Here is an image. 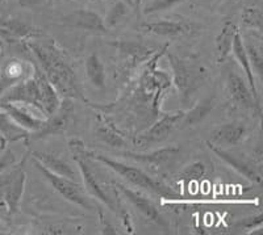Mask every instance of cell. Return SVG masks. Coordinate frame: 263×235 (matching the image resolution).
I'll list each match as a JSON object with an SVG mask.
<instances>
[{
    "label": "cell",
    "mask_w": 263,
    "mask_h": 235,
    "mask_svg": "<svg viewBox=\"0 0 263 235\" xmlns=\"http://www.w3.org/2000/svg\"><path fill=\"white\" fill-rule=\"evenodd\" d=\"M95 133L96 137L99 140H102L103 142L109 145L112 147H126L128 146V142L124 140L121 135L116 133L114 128L111 125H108L107 122L103 121L102 117H98V121H96L95 126Z\"/></svg>",
    "instance_id": "cb8c5ba5"
},
{
    "label": "cell",
    "mask_w": 263,
    "mask_h": 235,
    "mask_svg": "<svg viewBox=\"0 0 263 235\" xmlns=\"http://www.w3.org/2000/svg\"><path fill=\"white\" fill-rule=\"evenodd\" d=\"M25 183H27V175L21 167H12V173L4 188L2 200L4 201L8 210L9 216H13L18 210L21 203V197L25 191Z\"/></svg>",
    "instance_id": "8fae6325"
},
{
    "label": "cell",
    "mask_w": 263,
    "mask_h": 235,
    "mask_svg": "<svg viewBox=\"0 0 263 235\" xmlns=\"http://www.w3.org/2000/svg\"><path fill=\"white\" fill-rule=\"evenodd\" d=\"M86 155L91 159V161H98L100 162V163L105 164V167H108L109 170H112L114 172H116L117 175H120L123 179H125L126 182L130 183V184L135 185V187L145 189V191H149L152 192V193H156L158 194V196L164 197V199H180V194L178 193V192L174 191L173 188L163 184V183L158 182L156 179H153L149 173L145 172V171L141 170V168H138V167L129 166V164L123 163V162L115 161V159L109 158L107 155L96 154V152L90 151V150H87Z\"/></svg>",
    "instance_id": "7a4b0ae2"
},
{
    "label": "cell",
    "mask_w": 263,
    "mask_h": 235,
    "mask_svg": "<svg viewBox=\"0 0 263 235\" xmlns=\"http://www.w3.org/2000/svg\"><path fill=\"white\" fill-rule=\"evenodd\" d=\"M227 89L229 100L233 104V107L242 110L255 112L259 116L260 104L255 100L253 93H251L248 82L243 81V77L236 70H230L229 74H228Z\"/></svg>",
    "instance_id": "8992f818"
},
{
    "label": "cell",
    "mask_w": 263,
    "mask_h": 235,
    "mask_svg": "<svg viewBox=\"0 0 263 235\" xmlns=\"http://www.w3.org/2000/svg\"><path fill=\"white\" fill-rule=\"evenodd\" d=\"M128 8L129 6L126 3H124L123 0L116 2V4L112 7V9L109 11V13H108L107 17H105L104 20V24L107 25V28L116 25L117 23L128 13Z\"/></svg>",
    "instance_id": "4316f807"
},
{
    "label": "cell",
    "mask_w": 263,
    "mask_h": 235,
    "mask_svg": "<svg viewBox=\"0 0 263 235\" xmlns=\"http://www.w3.org/2000/svg\"><path fill=\"white\" fill-rule=\"evenodd\" d=\"M3 30H6L8 34L15 37H39L41 36V33L36 29V28L30 27V25L24 24L18 20H9L4 23Z\"/></svg>",
    "instance_id": "d4e9b609"
},
{
    "label": "cell",
    "mask_w": 263,
    "mask_h": 235,
    "mask_svg": "<svg viewBox=\"0 0 263 235\" xmlns=\"http://www.w3.org/2000/svg\"><path fill=\"white\" fill-rule=\"evenodd\" d=\"M141 30L147 34L162 37H180L189 36L195 30L194 25L184 21H153L141 25Z\"/></svg>",
    "instance_id": "9a60e30c"
},
{
    "label": "cell",
    "mask_w": 263,
    "mask_h": 235,
    "mask_svg": "<svg viewBox=\"0 0 263 235\" xmlns=\"http://www.w3.org/2000/svg\"><path fill=\"white\" fill-rule=\"evenodd\" d=\"M0 107L6 110L7 114H8L18 126H21V128L25 129L27 131H32V133L33 131L39 130L42 126V124H44V120H45L33 113V107H29V105H20L17 104V103L0 102ZM33 109H36V108H33ZM40 113H41V112H40Z\"/></svg>",
    "instance_id": "4fadbf2b"
},
{
    "label": "cell",
    "mask_w": 263,
    "mask_h": 235,
    "mask_svg": "<svg viewBox=\"0 0 263 235\" xmlns=\"http://www.w3.org/2000/svg\"><path fill=\"white\" fill-rule=\"evenodd\" d=\"M69 146L72 152V156H74L75 163H77V166L79 168L81 178L83 180L87 192L92 197L98 199L99 201H102L103 204H105L112 211H115V213H117L120 216H123L124 221H125V209L120 204V201H117L116 199H112L105 192L103 185L98 180V176H96L95 171L92 170V167L90 164V158L86 155V145L79 140H71L69 143Z\"/></svg>",
    "instance_id": "277c9868"
},
{
    "label": "cell",
    "mask_w": 263,
    "mask_h": 235,
    "mask_svg": "<svg viewBox=\"0 0 263 235\" xmlns=\"http://www.w3.org/2000/svg\"><path fill=\"white\" fill-rule=\"evenodd\" d=\"M16 164V155L11 149H6V151L0 155V173L9 170Z\"/></svg>",
    "instance_id": "4dcf8cb0"
},
{
    "label": "cell",
    "mask_w": 263,
    "mask_h": 235,
    "mask_svg": "<svg viewBox=\"0 0 263 235\" xmlns=\"http://www.w3.org/2000/svg\"><path fill=\"white\" fill-rule=\"evenodd\" d=\"M230 53L234 55V60L238 62L239 67L245 71L249 88H250L251 93H253L255 100L260 104L259 95H258V89H257V83H255L254 72H253V69H251L250 61H249L248 53H246V49H245V40H243L242 34H241L239 30H237L236 36H234L233 46H232V51H230Z\"/></svg>",
    "instance_id": "ac0fdd59"
},
{
    "label": "cell",
    "mask_w": 263,
    "mask_h": 235,
    "mask_svg": "<svg viewBox=\"0 0 263 235\" xmlns=\"http://www.w3.org/2000/svg\"><path fill=\"white\" fill-rule=\"evenodd\" d=\"M179 152V147L177 146H168L163 147V149L154 150L152 152H125L124 156L136 161L138 163L144 164V166L149 167V170L158 172L159 170L164 168L166 164L170 163L177 154Z\"/></svg>",
    "instance_id": "7c38bea8"
},
{
    "label": "cell",
    "mask_w": 263,
    "mask_h": 235,
    "mask_svg": "<svg viewBox=\"0 0 263 235\" xmlns=\"http://www.w3.org/2000/svg\"><path fill=\"white\" fill-rule=\"evenodd\" d=\"M183 0H153L152 3L147 4L144 9V13L146 15H152L156 12H162V11H167V9L174 8L179 3H182Z\"/></svg>",
    "instance_id": "f546056e"
},
{
    "label": "cell",
    "mask_w": 263,
    "mask_h": 235,
    "mask_svg": "<svg viewBox=\"0 0 263 235\" xmlns=\"http://www.w3.org/2000/svg\"><path fill=\"white\" fill-rule=\"evenodd\" d=\"M210 141L216 146H237L248 135V128L243 122L233 121L218 125L211 131Z\"/></svg>",
    "instance_id": "30bf717a"
},
{
    "label": "cell",
    "mask_w": 263,
    "mask_h": 235,
    "mask_svg": "<svg viewBox=\"0 0 263 235\" xmlns=\"http://www.w3.org/2000/svg\"><path fill=\"white\" fill-rule=\"evenodd\" d=\"M262 221L263 216L259 211L257 216H253V217L243 218V220L238 221V222H237V226L243 227V229L246 230H254L255 227H262Z\"/></svg>",
    "instance_id": "1f68e13d"
},
{
    "label": "cell",
    "mask_w": 263,
    "mask_h": 235,
    "mask_svg": "<svg viewBox=\"0 0 263 235\" xmlns=\"http://www.w3.org/2000/svg\"><path fill=\"white\" fill-rule=\"evenodd\" d=\"M115 188H117L121 193L125 196V199L128 200L132 205L135 206L141 214L144 216L145 218H147L152 222L157 223L158 226L162 227H167V222L164 221V218L162 217L161 213L158 211L157 206L147 199L146 196H144L140 192L132 189V188H128L126 185L120 184V183H114Z\"/></svg>",
    "instance_id": "9c48e42d"
},
{
    "label": "cell",
    "mask_w": 263,
    "mask_h": 235,
    "mask_svg": "<svg viewBox=\"0 0 263 235\" xmlns=\"http://www.w3.org/2000/svg\"><path fill=\"white\" fill-rule=\"evenodd\" d=\"M84 67H86V76L88 82L98 89L105 88V81H107L105 67L98 54L91 53L87 57Z\"/></svg>",
    "instance_id": "44dd1931"
},
{
    "label": "cell",
    "mask_w": 263,
    "mask_h": 235,
    "mask_svg": "<svg viewBox=\"0 0 263 235\" xmlns=\"http://www.w3.org/2000/svg\"><path fill=\"white\" fill-rule=\"evenodd\" d=\"M33 159V158H32ZM33 163L36 166L37 170L40 171L44 178L48 180L49 184L61 194L65 200L70 201L74 205L79 206L82 209H86V210H93V204L91 203V200L84 194V192L82 191L81 187L77 184V182L74 180H70L67 178H63V176L55 175L51 171H49L48 168L42 166L39 161L33 159Z\"/></svg>",
    "instance_id": "5b68a950"
},
{
    "label": "cell",
    "mask_w": 263,
    "mask_h": 235,
    "mask_svg": "<svg viewBox=\"0 0 263 235\" xmlns=\"http://www.w3.org/2000/svg\"><path fill=\"white\" fill-rule=\"evenodd\" d=\"M204 173H205V167L200 162H196V163H192L191 166H189L185 170L182 171L180 176H182V180L185 183H194L197 182L199 179L203 178Z\"/></svg>",
    "instance_id": "83f0119b"
},
{
    "label": "cell",
    "mask_w": 263,
    "mask_h": 235,
    "mask_svg": "<svg viewBox=\"0 0 263 235\" xmlns=\"http://www.w3.org/2000/svg\"><path fill=\"white\" fill-rule=\"evenodd\" d=\"M245 49L248 53L249 61H250L251 69L253 72H257L259 77L262 76V66H263V55L262 49L257 44H251V42H245Z\"/></svg>",
    "instance_id": "484cf974"
},
{
    "label": "cell",
    "mask_w": 263,
    "mask_h": 235,
    "mask_svg": "<svg viewBox=\"0 0 263 235\" xmlns=\"http://www.w3.org/2000/svg\"><path fill=\"white\" fill-rule=\"evenodd\" d=\"M133 3H135V8H140L141 3H142V0H133Z\"/></svg>",
    "instance_id": "836d02e7"
},
{
    "label": "cell",
    "mask_w": 263,
    "mask_h": 235,
    "mask_svg": "<svg viewBox=\"0 0 263 235\" xmlns=\"http://www.w3.org/2000/svg\"><path fill=\"white\" fill-rule=\"evenodd\" d=\"M33 67L29 63L23 61L12 60L4 63L0 70V96L6 92L9 87L15 86L18 82L24 81L25 77L33 74Z\"/></svg>",
    "instance_id": "2e32d148"
},
{
    "label": "cell",
    "mask_w": 263,
    "mask_h": 235,
    "mask_svg": "<svg viewBox=\"0 0 263 235\" xmlns=\"http://www.w3.org/2000/svg\"><path fill=\"white\" fill-rule=\"evenodd\" d=\"M6 143H7V140L2 135V134H0V150L6 147Z\"/></svg>",
    "instance_id": "d6a6232c"
},
{
    "label": "cell",
    "mask_w": 263,
    "mask_h": 235,
    "mask_svg": "<svg viewBox=\"0 0 263 235\" xmlns=\"http://www.w3.org/2000/svg\"><path fill=\"white\" fill-rule=\"evenodd\" d=\"M237 27L232 21H227L222 27L221 32L216 37V51H217L218 62H224L229 57L232 46H233L234 36L237 33Z\"/></svg>",
    "instance_id": "7402d4cb"
},
{
    "label": "cell",
    "mask_w": 263,
    "mask_h": 235,
    "mask_svg": "<svg viewBox=\"0 0 263 235\" xmlns=\"http://www.w3.org/2000/svg\"><path fill=\"white\" fill-rule=\"evenodd\" d=\"M184 112H175V113L164 114L163 117L154 122L146 131L141 133L137 138V143L140 146H150L154 143L164 141L171 134V131L177 128L182 120Z\"/></svg>",
    "instance_id": "ba28073f"
},
{
    "label": "cell",
    "mask_w": 263,
    "mask_h": 235,
    "mask_svg": "<svg viewBox=\"0 0 263 235\" xmlns=\"http://www.w3.org/2000/svg\"><path fill=\"white\" fill-rule=\"evenodd\" d=\"M243 24L253 29H262V12L259 8H245L242 13Z\"/></svg>",
    "instance_id": "f1b7e54d"
},
{
    "label": "cell",
    "mask_w": 263,
    "mask_h": 235,
    "mask_svg": "<svg viewBox=\"0 0 263 235\" xmlns=\"http://www.w3.org/2000/svg\"><path fill=\"white\" fill-rule=\"evenodd\" d=\"M29 48L58 95L65 99H83L74 70L57 45L51 40H34L29 42Z\"/></svg>",
    "instance_id": "6da1fadb"
},
{
    "label": "cell",
    "mask_w": 263,
    "mask_h": 235,
    "mask_svg": "<svg viewBox=\"0 0 263 235\" xmlns=\"http://www.w3.org/2000/svg\"><path fill=\"white\" fill-rule=\"evenodd\" d=\"M67 102L61 104L60 109L55 112L51 116L46 117L44 120V124H42L41 128L37 131H33L32 140H40L42 137H46V135H51V134H60L63 133L69 125V119H70V105H67L69 103V99H66Z\"/></svg>",
    "instance_id": "e0dca14e"
},
{
    "label": "cell",
    "mask_w": 263,
    "mask_h": 235,
    "mask_svg": "<svg viewBox=\"0 0 263 235\" xmlns=\"http://www.w3.org/2000/svg\"><path fill=\"white\" fill-rule=\"evenodd\" d=\"M213 107H215V99H203L200 103H197L196 105H194L189 112L183 113V117L178 126H179L180 129H187L192 128V126H196L197 124H200V122L208 116V113L213 109Z\"/></svg>",
    "instance_id": "ffe728a7"
},
{
    "label": "cell",
    "mask_w": 263,
    "mask_h": 235,
    "mask_svg": "<svg viewBox=\"0 0 263 235\" xmlns=\"http://www.w3.org/2000/svg\"><path fill=\"white\" fill-rule=\"evenodd\" d=\"M0 134L8 142H16V141L25 140V138L29 137L28 135L29 131L18 126L2 107H0Z\"/></svg>",
    "instance_id": "603a6c76"
},
{
    "label": "cell",
    "mask_w": 263,
    "mask_h": 235,
    "mask_svg": "<svg viewBox=\"0 0 263 235\" xmlns=\"http://www.w3.org/2000/svg\"><path fill=\"white\" fill-rule=\"evenodd\" d=\"M206 145H208V149L221 159L224 163H227L228 166L232 167L233 170H236L239 175L245 176L248 180H250L251 183H255V184H260L262 182V173H260V167H258L254 162L249 161L248 158H241L239 155L234 154V152H230L229 150H225L224 147L216 146L213 143L208 142L206 141Z\"/></svg>",
    "instance_id": "52a82bcc"
},
{
    "label": "cell",
    "mask_w": 263,
    "mask_h": 235,
    "mask_svg": "<svg viewBox=\"0 0 263 235\" xmlns=\"http://www.w3.org/2000/svg\"><path fill=\"white\" fill-rule=\"evenodd\" d=\"M32 158L39 161L42 166L48 168L55 175L63 176L70 180L78 182V173L74 170V167L70 163L62 159L58 155L53 154V152H46V151H33Z\"/></svg>",
    "instance_id": "d6986e66"
},
{
    "label": "cell",
    "mask_w": 263,
    "mask_h": 235,
    "mask_svg": "<svg viewBox=\"0 0 263 235\" xmlns=\"http://www.w3.org/2000/svg\"><path fill=\"white\" fill-rule=\"evenodd\" d=\"M174 75V84L177 87L183 103H189L195 93L205 84L208 79V70L203 63L197 61L180 58L170 54L168 55Z\"/></svg>",
    "instance_id": "3957f363"
},
{
    "label": "cell",
    "mask_w": 263,
    "mask_h": 235,
    "mask_svg": "<svg viewBox=\"0 0 263 235\" xmlns=\"http://www.w3.org/2000/svg\"><path fill=\"white\" fill-rule=\"evenodd\" d=\"M62 24L95 33H105L108 30L107 25L104 24V20L90 9H77L74 12L63 16Z\"/></svg>",
    "instance_id": "5bb4252c"
}]
</instances>
